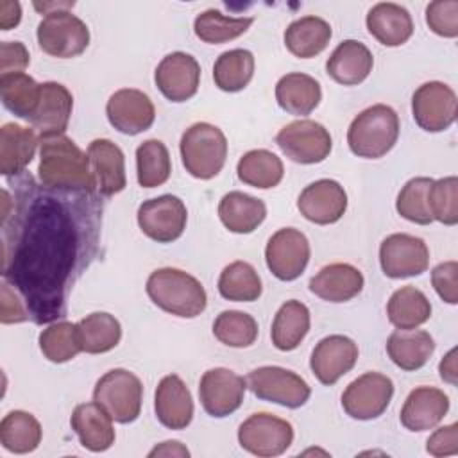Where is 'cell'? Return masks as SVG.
<instances>
[{"instance_id": "6da1fadb", "label": "cell", "mask_w": 458, "mask_h": 458, "mask_svg": "<svg viewBox=\"0 0 458 458\" xmlns=\"http://www.w3.org/2000/svg\"><path fill=\"white\" fill-rule=\"evenodd\" d=\"M2 190V277L23 299L29 318L54 322L68 293L97 256L102 202L97 191L47 188L30 174Z\"/></svg>"}, {"instance_id": "7a4b0ae2", "label": "cell", "mask_w": 458, "mask_h": 458, "mask_svg": "<svg viewBox=\"0 0 458 458\" xmlns=\"http://www.w3.org/2000/svg\"><path fill=\"white\" fill-rule=\"evenodd\" d=\"M38 179L43 186L64 191H97L88 152L61 134L39 138Z\"/></svg>"}, {"instance_id": "3957f363", "label": "cell", "mask_w": 458, "mask_h": 458, "mask_svg": "<svg viewBox=\"0 0 458 458\" xmlns=\"http://www.w3.org/2000/svg\"><path fill=\"white\" fill-rule=\"evenodd\" d=\"M145 290L157 308L175 317L193 318L208 306V295L200 281L179 268L165 267L154 270L147 279Z\"/></svg>"}, {"instance_id": "277c9868", "label": "cell", "mask_w": 458, "mask_h": 458, "mask_svg": "<svg viewBox=\"0 0 458 458\" xmlns=\"http://www.w3.org/2000/svg\"><path fill=\"white\" fill-rule=\"evenodd\" d=\"M399 138V116L386 104L363 109L349 125L347 145L358 157L377 159L390 152Z\"/></svg>"}, {"instance_id": "5b68a950", "label": "cell", "mask_w": 458, "mask_h": 458, "mask_svg": "<svg viewBox=\"0 0 458 458\" xmlns=\"http://www.w3.org/2000/svg\"><path fill=\"white\" fill-rule=\"evenodd\" d=\"M179 150L186 172L195 179L208 181L216 177L225 165L227 140L216 125L197 122L182 132Z\"/></svg>"}, {"instance_id": "8992f818", "label": "cell", "mask_w": 458, "mask_h": 458, "mask_svg": "<svg viewBox=\"0 0 458 458\" xmlns=\"http://www.w3.org/2000/svg\"><path fill=\"white\" fill-rule=\"evenodd\" d=\"M141 399L143 385L140 377L127 369L106 372L93 388V401L120 424H129L140 417Z\"/></svg>"}, {"instance_id": "52a82bcc", "label": "cell", "mask_w": 458, "mask_h": 458, "mask_svg": "<svg viewBox=\"0 0 458 458\" xmlns=\"http://www.w3.org/2000/svg\"><path fill=\"white\" fill-rule=\"evenodd\" d=\"M36 36L39 48L45 54L59 59L81 55L89 45L88 25L68 9L45 14V18L38 23Z\"/></svg>"}, {"instance_id": "ba28073f", "label": "cell", "mask_w": 458, "mask_h": 458, "mask_svg": "<svg viewBox=\"0 0 458 458\" xmlns=\"http://www.w3.org/2000/svg\"><path fill=\"white\" fill-rule=\"evenodd\" d=\"M245 381L258 399L292 410L304 406L311 395V388L304 377L277 365L258 367L247 374Z\"/></svg>"}, {"instance_id": "9c48e42d", "label": "cell", "mask_w": 458, "mask_h": 458, "mask_svg": "<svg viewBox=\"0 0 458 458\" xmlns=\"http://www.w3.org/2000/svg\"><path fill=\"white\" fill-rule=\"evenodd\" d=\"M276 143L288 159L301 165L322 163L333 148L329 131L322 123L308 118L286 123L276 134Z\"/></svg>"}, {"instance_id": "30bf717a", "label": "cell", "mask_w": 458, "mask_h": 458, "mask_svg": "<svg viewBox=\"0 0 458 458\" xmlns=\"http://www.w3.org/2000/svg\"><path fill=\"white\" fill-rule=\"evenodd\" d=\"M238 442L242 449L254 456H279L292 445L293 428L281 417L258 411L240 424Z\"/></svg>"}, {"instance_id": "8fae6325", "label": "cell", "mask_w": 458, "mask_h": 458, "mask_svg": "<svg viewBox=\"0 0 458 458\" xmlns=\"http://www.w3.org/2000/svg\"><path fill=\"white\" fill-rule=\"evenodd\" d=\"M136 216L141 233L157 243H170L181 238L188 222L184 202L170 193L141 202Z\"/></svg>"}, {"instance_id": "7c38bea8", "label": "cell", "mask_w": 458, "mask_h": 458, "mask_svg": "<svg viewBox=\"0 0 458 458\" xmlns=\"http://www.w3.org/2000/svg\"><path fill=\"white\" fill-rule=\"evenodd\" d=\"M394 395V383L381 372H365L342 394L344 411L356 420H372L385 413Z\"/></svg>"}, {"instance_id": "4fadbf2b", "label": "cell", "mask_w": 458, "mask_h": 458, "mask_svg": "<svg viewBox=\"0 0 458 458\" xmlns=\"http://www.w3.org/2000/svg\"><path fill=\"white\" fill-rule=\"evenodd\" d=\"M456 93L440 81H429L419 86L411 97V113L415 123L428 132L449 129L456 120Z\"/></svg>"}, {"instance_id": "5bb4252c", "label": "cell", "mask_w": 458, "mask_h": 458, "mask_svg": "<svg viewBox=\"0 0 458 458\" xmlns=\"http://www.w3.org/2000/svg\"><path fill=\"white\" fill-rule=\"evenodd\" d=\"M379 265L386 277L404 279L420 276L429 265V249L422 238L394 233L379 245Z\"/></svg>"}, {"instance_id": "9a60e30c", "label": "cell", "mask_w": 458, "mask_h": 458, "mask_svg": "<svg viewBox=\"0 0 458 458\" xmlns=\"http://www.w3.org/2000/svg\"><path fill=\"white\" fill-rule=\"evenodd\" d=\"M265 261L268 270L281 281L301 277L310 261V242L306 234L295 227L276 231L267 242Z\"/></svg>"}, {"instance_id": "2e32d148", "label": "cell", "mask_w": 458, "mask_h": 458, "mask_svg": "<svg viewBox=\"0 0 458 458\" xmlns=\"http://www.w3.org/2000/svg\"><path fill=\"white\" fill-rule=\"evenodd\" d=\"M247 381L236 372L215 367L202 374L199 383V399L204 411L215 419L234 413L245 397Z\"/></svg>"}, {"instance_id": "e0dca14e", "label": "cell", "mask_w": 458, "mask_h": 458, "mask_svg": "<svg viewBox=\"0 0 458 458\" xmlns=\"http://www.w3.org/2000/svg\"><path fill=\"white\" fill-rule=\"evenodd\" d=\"M154 82L170 102H186L199 89L200 64L186 52H172L159 61Z\"/></svg>"}, {"instance_id": "ac0fdd59", "label": "cell", "mask_w": 458, "mask_h": 458, "mask_svg": "<svg viewBox=\"0 0 458 458\" xmlns=\"http://www.w3.org/2000/svg\"><path fill=\"white\" fill-rule=\"evenodd\" d=\"M106 114L116 131L134 136L152 127L156 109L150 97L141 89L122 88L109 97Z\"/></svg>"}, {"instance_id": "d6986e66", "label": "cell", "mask_w": 458, "mask_h": 458, "mask_svg": "<svg viewBox=\"0 0 458 458\" xmlns=\"http://www.w3.org/2000/svg\"><path fill=\"white\" fill-rule=\"evenodd\" d=\"M297 209L306 220L318 225H329L344 216L347 209V193L338 181L318 179L301 191Z\"/></svg>"}, {"instance_id": "ffe728a7", "label": "cell", "mask_w": 458, "mask_h": 458, "mask_svg": "<svg viewBox=\"0 0 458 458\" xmlns=\"http://www.w3.org/2000/svg\"><path fill=\"white\" fill-rule=\"evenodd\" d=\"M358 361V345L345 335H329L311 351L310 369L322 385H335Z\"/></svg>"}, {"instance_id": "44dd1931", "label": "cell", "mask_w": 458, "mask_h": 458, "mask_svg": "<svg viewBox=\"0 0 458 458\" xmlns=\"http://www.w3.org/2000/svg\"><path fill=\"white\" fill-rule=\"evenodd\" d=\"M73 109V97L70 89L54 81L39 84L38 107L29 123L38 131L39 138L61 136L68 129Z\"/></svg>"}, {"instance_id": "7402d4cb", "label": "cell", "mask_w": 458, "mask_h": 458, "mask_svg": "<svg viewBox=\"0 0 458 458\" xmlns=\"http://www.w3.org/2000/svg\"><path fill=\"white\" fill-rule=\"evenodd\" d=\"M88 157L100 197H113L125 188V157L116 143L97 138L88 145Z\"/></svg>"}, {"instance_id": "603a6c76", "label": "cell", "mask_w": 458, "mask_h": 458, "mask_svg": "<svg viewBox=\"0 0 458 458\" xmlns=\"http://www.w3.org/2000/svg\"><path fill=\"white\" fill-rule=\"evenodd\" d=\"M157 420L168 429H184L193 419V399L186 383L177 374L165 376L154 394Z\"/></svg>"}, {"instance_id": "cb8c5ba5", "label": "cell", "mask_w": 458, "mask_h": 458, "mask_svg": "<svg viewBox=\"0 0 458 458\" xmlns=\"http://www.w3.org/2000/svg\"><path fill=\"white\" fill-rule=\"evenodd\" d=\"M449 410V397L435 386H417L401 408V424L408 431H428L442 422Z\"/></svg>"}, {"instance_id": "d4e9b609", "label": "cell", "mask_w": 458, "mask_h": 458, "mask_svg": "<svg viewBox=\"0 0 458 458\" xmlns=\"http://www.w3.org/2000/svg\"><path fill=\"white\" fill-rule=\"evenodd\" d=\"M363 274L351 263H331L310 279V292L327 302H347L363 290Z\"/></svg>"}, {"instance_id": "484cf974", "label": "cell", "mask_w": 458, "mask_h": 458, "mask_svg": "<svg viewBox=\"0 0 458 458\" xmlns=\"http://www.w3.org/2000/svg\"><path fill=\"white\" fill-rule=\"evenodd\" d=\"M372 52L356 39H344L326 61L327 75L342 86L361 84L372 72Z\"/></svg>"}, {"instance_id": "4316f807", "label": "cell", "mask_w": 458, "mask_h": 458, "mask_svg": "<svg viewBox=\"0 0 458 458\" xmlns=\"http://www.w3.org/2000/svg\"><path fill=\"white\" fill-rule=\"evenodd\" d=\"M72 429L82 447L93 453L107 451L114 444V428L111 415L95 401L77 404L72 419Z\"/></svg>"}, {"instance_id": "83f0119b", "label": "cell", "mask_w": 458, "mask_h": 458, "mask_svg": "<svg viewBox=\"0 0 458 458\" xmlns=\"http://www.w3.org/2000/svg\"><path fill=\"white\" fill-rule=\"evenodd\" d=\"M34 129L7 122L0 129V172L5 177H14L25 172L34 159L38 148Z\"/></svg>"}, {"instance_id": "f1b7e54d", "label": "cell", "mask_w": 458, "mask_h": 458, "mask_svg": "<svg viewBox=\"0 0 458 458\" xmlns=\"http://www.w3.org/2000/svg\"><path fill=\"white\" fill-rule=\"evenodd\" d=\"M367 29L385 47H401L413 34V20L408 9L394 2H379L367 13Z\"/></svg>"}, {"instance_id": "f546056e", "label": "cell", "mask_w": 458, "mask_h": 458, "mask_svg": "<svg viewBox=\"0 0 458 458\" xmlns=\"http://www.w3.org/2000/svg\"><path fill=\"white\" fill-rule=\"evenodd\" d=\"M435 351L433 336L424 329H397L386 340L390 360L403 370L422 369Z\"/></svg>"}, {"instance_id": "4dcf8cb0", "label": "cell", "mask_w": 458, "mask_h": 458, "mask_svg": "<svg viewBox=\"0 0 458 458\" xmlns=\"http://www.w3.org/2000/svg\"><path fill=\"white\" fill-rule=\"evenodd\" d=\"M276 100L283 111L295 116H306L320 104L322 89L318 81L311 75L293 72L277 81Z\"/></svg>"}, {"instance_id": "1f68e13d", "label": "cell", "mask_w": 458, "mask_h": 458, "mask_svg": "<svg viewBox=\"0 0 458 458\" xmlns=\"http://www.w3.org/2000/svg\"><path fill=\"white\" fill-rule=\"evenodd\" d=\"M220 222L236 234H249L258 229L265 216L267 206L261 199L243 191H229L220 199L218 204Z\"/></svg>"}, {"instance_id": "d6a6232c", "label": "cell", "mask_w": 458, "mask_h": 458, "mask_svg": "<svg viewBox=\"0 0 458 458\" xmlns=\"http://www.w3.org/2000/svg\"><path fill=\"white\" fill-rule=\"evenodd\" d=\"M331 25L318 16H302L293 20L284 30V45L299 59L318 55L331 39Z\"/></svg>"}, {"instance_id": "836d02e7", "label": "cell", "mask_w": 458, "mask_h": 458, "mask_svg": "<svg viewBox=\"0 0 458 458\" xmlns=\"http://www.w3.org/2000/svg\"><path fill=\"white\" fill-rule=\"evenodd\" d=\"M310 331V310L301 301H286L276 313L270 338L276 349L293 351Z\"/></svg>"}, {"instance_id": "e575fe53", "label": "cell", "mask_w": 458, "mask_h": 458, "mask_svg": "<svg viewBox=\"0 0 458 458\" xmlns=\"http://www.w3.org/2000/svg\"><path fill=\"white\" fill-rule=\"evenodd\" d=\"M386 315L397 329H415L426 324L431 317V302L424 292L415 286H401L386 304Z\"/></svg>"}, {"instance_id": "d590c367", "label": "cell", "mask_w": 458, "mask_h": 458, "mask_svg": "<svg viewBox=\"0 0 458 458\" xmlns=\"http://www.w3.org/2000/svg\"><path fill=\"white\" fill-rule=\"evenodd\" d=\"M77 336L82 352L102 354L120 344L122 326L111 313L95 311L77 322Z\"/></svg>"}, {"instance_id": "8d00e7d4", "label": "cell", "mask_w": 458, "mask_h": 458, "mask_svg": "<svg viewBox=\"0 0 458 458\" xmlns=\"http://www.w3.org/2000/svg\"><path fill=\"white\" fill-rule=\"evenodd\" d=\"M238 179L252 188L268 190L283 181V161L267 148H254L245 152L236 165Z\"/></svg>"}, {"instance_id": "74e56055", "label": "cell", "mask_w": 458, "mask_h": 458, "mask_svg": "<svg viewBox=\"0 0 458 458\" xmlns=\"http://www.w3.org/2000/svg\"><path fill=\"white\" fill-rule=\"evenodd\" d=\"M41 435L39 420L23 410L9 411L0 422V444L14 454L32 453L39 445Z\"/></svg>"}, {"instance_id": "f35d334b", "label": "cell", "mask_w": 458, "mask_h": 458, "mask_svg": "<svg viewBox=\"0 0 458 458\" xmlns=\"http://www.w3.org/2000/svg\"><path fill=\"white\" fill-rule=\"evenodd\" d=\"M254 75V55L245 48L222 52L213 64L215 86L227 93H236L247 88Z\"/></svg>"}, {"instance_id": "ab89813d", "label": "cell", "mask_w": 458, "mask_h": 458, "mask_svg": "<svg viewBox=\"0 0 458 458\" xmlns=\"http://www.w3.org/2000/svg\"><path fill=\"white\" fill-rule=\"evenodd\" d=\"M2 104L14 116L30 120L39 100V84L27 73L0 75Z\"/></svg>"}, {"instance_id": "60d3db41", "label": "cell", "mask_w": 458, "mask_h": 458, "mask_svg": "<svg viewBox=\"0 0 458 458\" xmlns=\"http://www.w3.org/2000/svg\"><path fill=\"white\" fill-rule=\"evenodd\" d=\"M218 292L224 299L234 302L258 301L263 286L256 268L247 261H233L220 272Z\"/></svg>"}, {"instance_id": "b9f144b4", "label": "cell", "mask_w": 458, "mask_h": 458, "mask_svg": "<svg viewBox=\"0 0 458 458\" xmlns=\"http://www.w3.org/2000/svg\"><path fill=\"white\" fill-rule=\"evenodd\" d=\"M172 161L161 140H147L136 148V175L141 188H156L168 181Z\"/></svg>"}, {"instance_id": "7bdbcfd3", "label": "cell", "mask_w": 458, "mask_h": 458, "mask_svg": "<svg viewBox=\"0 0 458 458\" xmlns=\"http://www.w3.org/2000/svg\"><path fill=\"white\" fill-rule=\"evenodd\" d=\"M252 21V18H233L222 14L216 9H208L195 18L193 30L200 41L220 45L245 34Z\"/></svg>"}, {"instance_id": "ee69618b", "label": "cell", "mask_w": 458, "mask_h": 458, "mask_svg": "<svg viewBox=\"0 0 458 458\" xmlns=\"http://www.w3.org/2000/svg\"><path fill=\"white\" fill-rule=\"evenodd\" d=\"M215 338L227 347H249L258 338V322L252 315L238 310H225L213 322Z\"/></svg>"}, {"instance_id": "f6af8a7d", "label": "cell", "mask_w": 458, "mask_h": 458, "mask_svg": "<svg viewBox=\"0 0 458 458\" xmlns=\"http://www.w3.org/2000/svg\"><path fill=\"white\" fill-rule=\"evenodd\" d=\"M39 349L48 361L64 363L73 360L82 349L77 336V324L61 320L39 333Z\"/></svg>"}, {"instance_id": "bcb514c9", "label": "cell", "mask_w": 458, "mask_h": 458, "mask_svg": "<svg viewBox=\"0 0 458 458\" xmlns=\"http://www.w3.org/2000/svg\"><path fill=\"white\" fill-rule=\"evenodd\" d=\"M435 179L431 177H413L399 191L395 200L397 213L413 224L428 225L433 222L428 206V193Z\"/></svg>"}, {"instance_id": "7dc6e473", "label": "cell", "mask_w": 458, "mask_h": 458, "mask_svg": "<svg viewBox=\"0 0 458 458\" xmlns=\"http://www.w3.org/2000/svg\"><path fill=\"white\" fill-rule=\"evenodd\" d=\"M428 206L433 220L444 225L458 224V179L454 175L433 181L428 193Z\"/></svg>"}, {"instance_id": "c3c4849f", "label": "cell", "mask_w": 458, "mask_h": 458, "mask_svg": "<svg viewBox=\"0 0 458 458\" xmlns=\"http://www.w3.org/2000/svg\"><path fill=\"white\" fill-rule=\"evenodd\" d=\"M428 27L442 38L458 36V2L456 0H435L426 7Z\"/></svg>"}, {"instance_id": "681fc988", "label": "cell", "mask_w": 458, "mask_h": 458, "mask_svg": "<svg viewBox=\"0 0 458 458\" xmlns=\"http://www.w3.org/2000/svg\"><path fill=\"white\" fill-rule=\"evenodd\" d=\"M431 283L438 297L447 304L458 302V263L442 261L431 270Z\"/></svg>"}, {"instance_id": "f907efd6", "label": "cell", "mask_w": 458, "mask_h": 458, "mask_svg": "<svg viewBox=\"0 0 458 458\" xmlns=\"http://www.w3.org/2000/svg\"><path fill=\"white\" fill-rule=\"evenodd\" d=\"M0 320L2 324H18L30 320L20 293L5 281H2V302H0Z\"/></svg>"}, {"instance_id": "816d5d0a", "label": "cell", "mask_w": 458, "mask_h": 458, "mask_svg": "<svg viewBox=\"0 0 458 458\" xmlns=\"http://www.w3.org/2000/svg\"><path fill=\"white\" fill-rule=\"evenodd\" d=\"M426 451L431 456H453L458 454V424H447L438 428L426 442Z\"/></svg>"}, {"instance_id": "f5cc1de1", "label": "cell", "mask_w": 458, "mask_h": 458, "mask_svg": "<svg viewBox=\"0 0 458 458\" xmlns=\"http://www.w3.org/2000/svg\"><path fill=\"white\" fill-rule=\"evenodd\" d=\"M0 55H2V64H0L2 66V75L20 73L30 63L29 50L20 41H2L0 43Z\"/></svg>"}, {"instance_id": "db71d44e", "label": "cell", "mask_w": 458, "mask_h": 458, "mask_svg": "<svg viewBox=\"0 0 458 458\" xmlns=\"http://www.w3.org/2000/svg\"><path fill=\"white\" fill-rule=\"evenodd\" d=\"M21 20V7L18 2L2 0L0 2V29L9 30L16 27Z\"/></svg>"}, {"instance_id": "11a10c76", "label": "cell", "mask_w": 458, "mask_h": 458, "mask_svg": "<svg viewBox=\"0 0 458 458\" xmlns=\"http://www.w3.org/2000/svg\"><path fill=\"white\" fill-rule=\"evenodd\" d=\"M148 456H190V451L177 440H166L156 445Z\"/></svg>"}, {"instance_id": "9f6ffc18", "label": "cell", "mask_w": 458, "mask_h": 458, "mask_svg": "<svg viewBox=\"0 0 458 458\" xmlns=\"http://www.w3.org/2000/svg\"><path fill=\"white\" fill-rule=\"evenodd\" d=\"M440 377L451 385H456V349H451L438 365Z\"/></svg>"}]
</instances>
